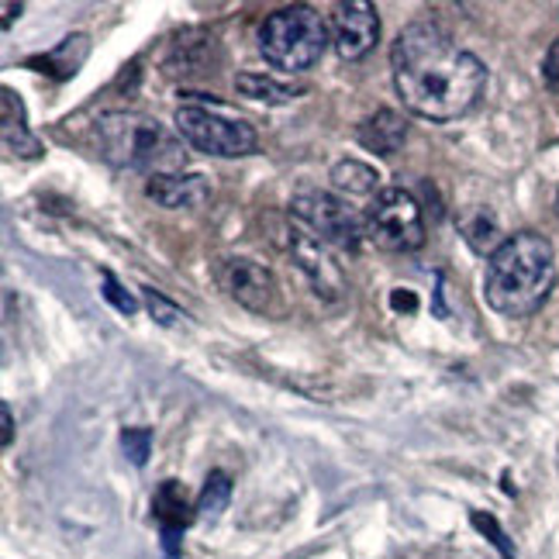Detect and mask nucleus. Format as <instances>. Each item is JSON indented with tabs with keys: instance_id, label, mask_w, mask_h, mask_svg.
<instances>
[{
	"instance_id": "423d86ee",
	"label": "nucleus",
	"mask_w": 559,
	"mask_h": 559,
	"mask_svg": "<svg viewBox=\"0 0 559 559\" xmlns=\"http://www.w3.org/2000/svg\"><path fill=\"white\" fill-rule=\"evenodd\" d=\"M367 239L383 252H415L425 246L421 207L407 190L386 187L367 207Z\"/></svg>"
},
{
	"instance_id": "bb28decb",
	"label": "nucleus",
	"mask_w": 559,
	"mask_h": 559,
	"mask_svg": "<svg viewBox=\"0 0 559 559\" xmlns=\"http://www.w3.org/2000/svg\"><path fill=\"white\" fill-rule=\"evenodd\" d=\"M394 308H397V311H401V308H404V311H415V308H418V300H415L412 290H394Z\"/></svg>"
},
{
	"instance_id": "a878e982",
	"label": "nucleus",
	"mask_w": 559,
	"mask_h": 559,
	"mask_svg": "<svg viewBox=\"0 0 559 559\" xmlns=\"http://www.w3.org/2000/svg\"><path fill=\"white\" fill-rule=\"evenodd\" d=\"M0 421H4V449L14 442V415H11V404H0Z\"/></svg>"
},
{
	"instance_id": "dca6fc26",
	"label": "nucleus",
	"mask_w": 559,
	"mask_h": 559,
	"mask_svg": "<svg viewBox=\"0 0 559 559\" xmlns=\"http://www.w3.org/2000/svg\"><path fill=\"white\" fill-rule=\"evenodd\" d=\"M460 228H463V235H466L469 246L477 249V252H490V255H493V252H498V249L504 246L501 231H498V222H493L484 207L466 211L463 218H460Z\"/></svg>"
},
{
	"instance_id": "f03ea898",
	"label": "nucleus",
	"mask_w": 559,
	"mask_h": 559,
	"mask_svg": "<svg viewBox=\"0 0 559 559\" xmlns=\"http://www.w3.org/2000/svg\"><path fill=\"white\" fill-rule=\"evenodd\" d=\"M556 284V255L539 231H514L487 260L484 297L504 318L535 314Z\"/></svg>"
},
{
	"instance_id": "7ed1b4c3",
	"label": "nucleus",
	"mask_w": 559,
	"mask_h": 559,
	"mask_svg": "<svg viewBox=\"0 0 559 559\" xmlns=\"http://www.w3.org/2000/svg\"><path fill=\"white\" fill-rule=\"evenodd\" d=\"M97 153L118 166L148 177L187 174V145L156 118L139 111H111L94 124Z\"/></svg>"
},
{
	"instance_id": "4468645a",
	"label": "nucleus",
	"mask_w": 559,
	"mask_h": 559,
	"mask_svg": "<svg viewBox=\"0 0 559 559\" xmlns=\"http://www.w3.org/2000/svg\"><path fill=\"white\" fill-rule=\"evenodd\" d=\"M153 514L159 519L163 528H187L190 522V504H187V493L177 480H166L159 490H156V498H153Z\"/></svg>"
},
{
	"instance_id": "0eeeda50",
	"label": "nucleus",
	"mask_w": 559,
	"mask_h": 559,
	"mask_svg": "<svg viewBox=\"0 0 559 559\" xmlns=\"http://www.w3.org/2000/svg\"><path fill=\"white\" fill-rule=\"evenodd\" d=\"M177 135L201 148L207 156L222 159H239L249 156L255 148V128L239 118H225L218 111H211L207 104H183L177 111Z\"/></svg>"
},
{
	"instance_id": "2eb2a0df",
	"label": "nucleus",
	"mask_w": 559,
	"mask_h": 559,
	"mask_svg": "<svg viewBox=\"0 0 559 559\" xmlns=\"http://www.w3.org/2000/svg\"><path fill=\"white\" fill-rule=\"evenodd\" d=\"M332 183H335V190H342V193H373L377 198V187H380V177H377V169L373 166H367V163H359V159H342V163H335L332 166Z\"/></svg>"
},
{
	"instance_id": "9b49d317",
	"label": "nucleus",
	"mask_w": 559,
	"mask_h": 559,
	"mask_svg": "<svg viewBox=\"0 0 559 559\" xmlns=\"http://www.w3.org/2000/svg\"><path fill=\"white\" fill-rule=\"evenodd\" d=\"M145 193L156 204L169 211H193L207 204L211 198V180L201 174H166V177H148Z\"/></svg>"
},
{
	"instance_id": "ddd939ff",
	"label": "nucleus",
	"mask_w": 559,
	"mask_h": 559,
	"mask_svg": "<svg viewBox=\"0 0 559 559\" xmlns=\"http://www.w3.org/2000/svg\"><path fill=\"white\" fill-rule=\"evenodd\" d=\"M0 124H4V148L11 156H21V159H38L41 156V142L28 132V121H25V104L21 97L4 87L0 91Z\"/></svg>"
},
{
	"instance_id": "6ab92c4d",
	"label": "nucleus",
	"mask_w": 559,
	"mask_h": 559,
	"mask_svg": "<svg viewBox=\"0 0 559 559\" xmlns=\"http://www.w3.org/2000/svg\"><path fill=\"white\" fill-rule=\"evenodd\" d=\"M231 501V477L222 469H214L204 490H201V498H198V519L201 522H218L222 519V511L228 508Z\"/></svg>"
},
{
	"instance_id": "9d476101",
	"label": "nucleus",
	"mask_w": 559,
	"mask_h": 559,
	"mask_svg": "<svg viewBox=\"0 0 559 559\" xmlns=\"http://www.w3.org/2000/svg\"><path fill=\"white\" fill-rule=\"evenodd\" d=\"M218 284L231 294V300H239L249 311H270L276 297V280L266 266L255 260H225L218 266Z\"/></svg>"
},
{
	"instance_id": "4be33fe9",
	"label": "nucleus",
	"mask_w": 559,
	"mask_h": 559,
	"mask_svg": "<svg viewBox=\"0 0 559 559\" xmlns=\"http://www.w3.org/2000/svg\"><path fill=\"white\" fill-rule=\"evenodd\" d=\"M104 300H107V305H115L121 314H135L139 311V300L118 284L115 273H104Z\"/></svg>"
},
{
	"instance_id": "f8f14e48",
	"label": "nucleus",
	"mask_w": 559,
	"mask_h": 559,
	"mask_svg": "<svg viewBox=\"0 0 559 559\" xmlns=\"http://www.w3.org/2000/svg\"><path fill=\"white\" fill-rule=\"evenodd\" d=\"M356 142L377 156H394L401 153V145L407 142V121L397 111H377L367 121H359L356 128Z\"/></svg>"
},
{
	"instance_id": "393cba45",
	"label": "nucleus",
	"mask_w": 559,
	"mask_h": 559,
	"mask_svg": "<svg viewBox=\"0 0 559 559\" xmlns=\"http://www.w3.org/2000/svg\"><path fill=\"white\" fill-rule=\"evenodd\" d=\"M180 539H183V532H180V528H163V549H166V559H180Z\"/></svg>"
},
{
	"instance_id": "1a4fd4ad",
	"label": "nucleus",
	"mask_w": 559,
	"mask_h": 559,
	"mask_svg": "<svg viewBox=\"0 0 559 559\" xmlns=\"http://www.w3.org/2000/svg\"><path fill=\"white\" fill-rule=\"evenodd\" d=\"M377 38H380V17L370 0H349V4L335 8L332 41H335V52L346 62L370 56Z\"/></svg>"
},
{
	"instance_id": "cd10ccee",
	"label": "nucleus",
	"mask_w": 559,
	"mask_h": 559,
	"mask_svg": "<svg viewBox=\"0 0 559 559\" xmlns=\"http://www.w3.org/2000/svg\"><path fill=\"white\" fill-rule=\"evenodd\" d=\"M14 14H21V4H11V0H8V4H4V32L14 25Z\"/></svg>"
},
{
	"instance_id": "f3484780",
	"label": "nucleus",
	"mask_w": 559,
	"mask_h": 559,
	"mask_svg": "<svg viewBox=\"0 0 559 559\" xmlns=\"http://www.w3.org/2000/svg\"><path fill=\"white\" fill-rule=\"evenodd\" d=\"M235 91H239L246 100H260V104H290L294 100V87H284L266 73H239L235 76Z\"/></svg>"
},
{
	"instance_id": "5701e85b",
	"label": "nucleus",
	"mask_w": 559,
	"mask_h": 559,
	"mask_svg": "<svg viewBox=\"0 0 559 559\" xmlns=\"http://www.w3.org/2000/svg\"><path fill=\"white\" fill-rule=\"evenodd\" d=\"M145 305H148V314H153L159 325H177V321H180V311L156 290H145Z\"/></svg>"
},
{
	"instance_id": "39448f33",
	"label": "nucleus",
	"mask_w": 559,
	"mask_h": 559,
	"mask_svg": "<svg viewBox=\"0 0 559 559\" xmlns=\"http://www.w3.org/2000/svg\"><path fill=\"white\" fill-rule=\"evenodd\" d=\"M290 218L297 228L314 235L329 249H349L356 252L367 239V214H359L349 201L335 198L329 190L305 187L290 198Z\"/></svg>"
},
{
	"instance_id": "aec40b11",
	"label": "nucleus",
	"mask_w": 559,
	"mask_h": 559,
	"mask_svg": "<svg viewBox=\"0 0 559 559\" xmlns=\"http://www.w3.org/2000/svg\"><path fill=\"white\" fill-rule=\"evenodd\" d=\"M121 449L135 466H145L148 463V449H153V432H148V428H124Z\"/></svg>"
},
{
	"instance_id": "b1692460",
	"label": "nucleus",
	"mask_w": 559,
	"mask_h": 559,
	"mask_svg": "<svg viewBox=\"0 0 559 559\" xmlns=\"http://www.w3.org/2000/svg\"><path fill=\"white\" fill-rule=\"evenodd\" d=\"M543 76H546V87L552 94H559V38L549 46L546 52V62H543Z\"/></svg>"
},
{
	"instance_id": "6e6552de",
	"label": "nucleus",
	"mask_w": 559,
	"mask_h": 559,
	"mask_svg": "<svg viewBox=\"0 0 559 559\" xmlns=\"http://www.w3.org/2000/svg\"><path fill=\"white\" fill-rule=\"evenodd\" d=\"M290 255H294V263L300 266V273H305V280L318 297L338 300L342 294H346V276H342V266L332 255V249L325 242H318L314 235H308L305 228H294Z\"/></svg>"
},
{
	"instance_id": "412c9836",
	"label": "nucleus",
	"mask_w": 559,
	"mask_h": 559,
	"mask_svg": "<svg viewBox=\"0 0 559 559\" xmlns=\"http://www.w3.org/2000/svg\"><path fill=\"white\" fill-rule=\"evenodd\" d=\"M473 528H477L480 535H487V539L498 546V552L504 556V559H514V546H511V539H508V532L498 525V519L493 514H484V511H473Z\"/></svg>"
},
{
	"instance_id": "f257e3e1",
	"label": "nucleus",
	"mask_w": 559,
	"mask_h": 559,
	"mask_svg": "<svg viewBox=\"0 0 559 559\" xmlns=\"http://www.w3.org/2000/svg\"><path fill=\"white\" fill-rule=\"evenodd\" d=\"M391 70L404 107L428 121H456L469 115L487 87L484 62L460 49L432 21H418L397 35Z\"/></svg>"
},
{
	"instance_id": "20e7f679",
	"label": "nucleus",
	"mask_w": 559,
	"mask_h": 559,
	"mask_svg": "<svg viewBox=\"0 0 559 559\" xmlns=\"http://www.w3.org/2000/svg\"><path fill=\"white\" fill-rule=\"evenodd\" d=\"M329 49V25L314 8L273 11L260 28V52L280 73H305Z\"/></svg>"
},
{
	"instance_id": "a211bd4d",
	"label": "nucleus",
	"mask_w": 559,
	"mask_h": 559,
	"mask_svg": "<svg viewBox=\"0 0 559 559\" xmlns=\"http://www.w3.org/2000/svg\"><path fill=\"white\" fill-rule=\"evenodd\" d=\"M83 46H87V35H73V38L62 41L59 49H52V52H46V56L32 59L28 67L46 70V73H52V76H59V80H67V76H73V73L80 70V62L87 59V56H73V49L80 52Z\"/></svg>"
},
{
	"instance_id": "c85d7f7f",
	"label": "nucleus",
	"mask_w": 559,
	"mask_h": 559,
	"mask_svg": "<svg viewBox=\"0 0 559 559\" xmlns=\"http://www.w3.org/2000/svg\"><path fill=\"white\" fill-rule=\"evenodd\" d=\"M556 214H559V193H556Z\"/></svg>"
}]
</instances>
